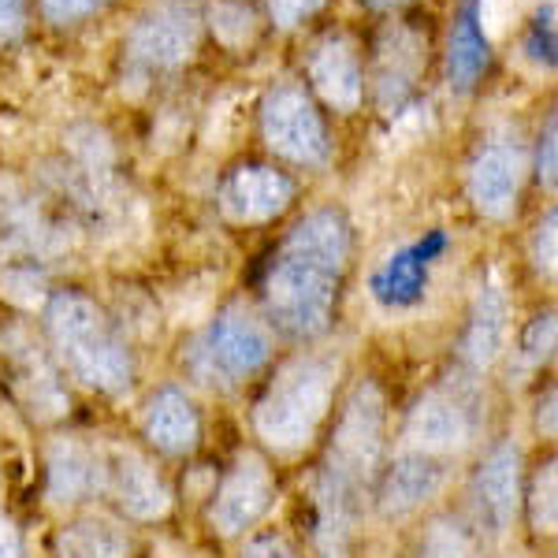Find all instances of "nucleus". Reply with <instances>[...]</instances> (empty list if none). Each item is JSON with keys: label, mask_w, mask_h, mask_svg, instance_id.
Instances as JSON below:
<instances>
[{"label": "nucleus", "mask_w": 558, "mask_h": 558, "mask_svg": "<svg viewBox=\"0 0 558 558\" xmlns=\"http://www.w3.org/2000/svg\"><path fill=\"white\" fill-rule=\"evenodd\" d=\"M128 525L105 514H83L60 529V558H131Z\"/></svg>", "instance_id": "23"}, {"label": "nucleus", "mask_w": 558, "mask_h": 558, "mask_svg": "<svg viewBox=\"0 0 558 558\" xmlns=\"http://www.w3.org/2000/svg\"><path fill=\"white\" fill-rule=\"evenodd\" d=\"M0 380L34 421H60L68 413V391L57 365L20 324L0 328Z\"/></svg>", "instance_id": "9"}, {"label": "nucleus", "mask_w": 558, "mask_h": 558, "mask_svg": "<svg viewBox=\"0 0 558 558\" xmlns=\"http://www.w3.org/2000/svg\"><path fill=\"white\" fill-rule=\"evenodd\" d=\"M555 499H558V473H555V462H544L533 473V481H529L525 495H521V502H529V521H533V529L539 536H551L558 525Z\"/></svg>", "instance_id": "25"}, {"label": "nucleus", "mask_w": 558, "mask_h": 558, "mask_svg": "<svg viewBox=\"0 0 558 558\" xmlns=\"http://www.w3.org/2000/svg\"><path fill=\"white\" fill-rule=\"evenodd\" d=\"M45 481L57 507H75L105 492V451L83 439H57L45 454Z\"/></svg>", "instance_id": "21"}, {"label": "nucleus", "mask_w": 558, "mask_h": 558, "mask_svg": "<svg viewBox=\"0 0 558 558\" xmlns=\"http://www.w3.org/2000/svg\"><path fill=\"white\" fill-rule=\"evenodd\" d=\"M105 492L131 521H160L172 510V488L157 473V465L134 447L105 451Z\"/></svg>", "instance_id": "16"}, {"label": "nucleus", "mask_w": 558, "mask_h": 558, "mask_svg": "<svg viewBox=\"0 0 558 558\" xmlns=\"http://www.w3.org/2000/svg\"><path fill=\"white\" fill-rule=\"evenodd\" d=\"M447 484V458H432L421 451H402L387 462L376 476V510L384 518H410L425 502L436 499Z\"/></svg>", "instance_id": "17"}, {"label": "nucleus", "mask_w": 558, "mask_h": 558, "mask_svg": "<svg viewBox=\"0 0 558 558\" xmlns=\"http://www.w3.org/2000/svg\"><path fill=\"white\" fill-rule=\"evenodd\" d=\"M294 202V179L265 160H239L216 186V205L231 223L254 228L283 216Z\"/></svg>", "instance_id": "12"}, {"label": "nucleus", "mask_w": 558, "mask_h": 558, "mask_svg": "<svg viewBox=\"0 0 558 558\" xmlns=\"http://www.w3.org/2000/svg\"><path fill=\"white\" fill-rule=\"evenodd\" d=\"M328 0H265V12L276 31H299L320 12Z\"/></svg>", "instance_id": "30"}, {"label": "nucleus", "mask_w": 558, "mask_h": 558, "mask_svg": "<svg viewBox=\"0 0 558 558\" xmlns=\"http://www.w3.org/2000/svg\"><path fill=\"white\" fill-rule=\"evenodd\" d=\"M354 228L339 205H317L294 220L260 279L265 317L279 336L313 343L331 328L343 299Z\"/></svg>", "instance_id": "1"}, {"label": "nucleus", "mask_w": 558, "mask_h": 558, "mask_svg": "<svg viewBox=\"0 0 558 558\" xmlns=\"http://www.w3.org/2000/svg\"><path fill=\"white\" fill-rule=\"evenodd\" d=\"M336 380L339 362L324 354H302L287 362L254 410V432L260 444L287 458L313 447L336 407Z\"/></svg>", "instance_id": "4"}, {"label": "nucleus", "mask_w": 558, "mask_h": 558, "mask_svg": "<svg viewBox=\"0 0 558 558\" xmlns=\"http://www.w3.org/2000/svg\"><path fill=\"white\" fill-rule=\"evenodd\" d=\"M0 558H23V536L12 518H0Z\"/></svg>", "instance_id": "34"}, {"label": "nucleus", "mask_w": 558, "mask_h": 558, "mask_svg": "<svg viewBox=\"0 0 558 558\" xmlns=\"http://www.w3.org/2000/svg\"><path fill=\"white\" fill-rule=\"evenodd\" d=\"M417 558H481L476 551V536L458 518H436L428 521L425 536H421Z\"/></svg>", "instance_id": "24"}, {"label": "nucleus", "mask_w": 558, "mask_h": 558, "mask_svg": "<svg viewBox=\"0 0 558 558\" xmlns=\"http://www.w3.org/2000/svg\"><path fill=\"white\" fill-rule=\"evenodd\" d=\"M197 41H202V12L194 0H157L123 38V68L138 83L175 75L194 60Z\"/></svg>", "instance_id": "6"}, {"label": "nucleus", "mask_w": 558, "mask_h": 558, "mask_svg": "<svg viewBox=\"0 0 558 558\" xmlns=\"http://www.w3.org/2000/svg\"><path fill=\"white\" fill-rule=\"evenodd\" d=\"M507 331H510L507 294L495 283H484L470 305V320H465V331H462V357L476 373L492 368L499 362L502 347H507Z\"/></svg>", "instance_id": "22"}, {"label": "nucleus", "mask_w": 558, "mask_h": 558, "mask_svg": "<svg viewBox=\"0 0 558 558\" xmlns=\"http://www.w3.org/2000/svg\"><path fill=\"white\" fill-rule=\"evenodd\" d=\"M276 502V476L260 454H242L209 502V525L220 536H246Z\"/></svg>", "instance_id": "13"}, {"label": "nucleus", "mask_w": 558, "mask_h": 558, "mask_svg": "<svg viewBox=\"0 0 558 558\" xmlns=\"http://www.w3.org/2000/svg\"><path fill=\"white\" fill-rule=\"evenodd\" d=\"M242 558H299L291 551V544H287L283 536L276 533H265V536H254L246 544V551H242Z\"/></svg>", "instance_id": "33"}, {"label": "nucleus", "mask_w": 558, "mask_h": 558, "mask_svg": "<svg viewBox=\"0 0 558 558\" xmlns=\"http://www.w3.org/2000/svg\"><path fill=\"white\" fill-rule=\"evenodd\" d=\"M476 428H481V395L473 384L451 380L432 387L413 402L402 439H407V451L451 458L473 444Z\"/></svg>", "instance_id": "8"}, {"label": "nucleus", "mask_w": 558, "mask_h": 558, "mask_svg": "<svg viewBox=\"0 0 558 558\" xmlns=\"http://www.w3.org/2000/svg\"><path fill=\"white\" fill-rule=\"evenodd\" d=\"M112 0H38V12L49 26H75L108 8Z\"/></svg>", "instance_id": "27"}, {"label": "nucleus", "mask_w": 558, "mask_h": 558, "mask_svg": "<svg viewBox=\"0 0 558 558\" xmlns=\"http://www.w3.org/2000/svg\"><path fill=\"white\" fill-rule=\"evenodd\" d=\"M45 339L52 357L78 384L101 395L128 391L134 354L116 320L83 291H57L45 302Z\"/></svg>", "instance_id": "3"}, {"label": "nucleus", "mask_w": 558, "mask_h": 558, "mask_svg": "<svg viewBox=\"0 0 558 558\" xmlns=\"http://www.w3.org/2000/svg\"><path fill=\"white\" fill-rule=\"evenodd\" d=\"M268 362H272L268 324L242 305H228L223 313H216V320L194 339L191 354H186L191 373L216 391H231V387L254 380Z\"/></svg>", "instance_id": "5"}, {"label": "nucleus", "mask_w": 558, "mask_h": 558, "mask_svg": "<svg viewBox=\"0 0 558 558\" xmlns=\"http://www.w3.org/2000/svg\"><path fill=\"white\" fill-rule=\"evenodd\" d=\"M387 402L373 380H362L347 395L336 417L328 454L317 476V544L328 558H339L368 507V492L384 470Z\"/></svg>", "instance_id": "2"}, {"label": "nucleus", "mask_w": 558, "mask_h": 558, "mask_svg": "<svg viewBox=\"0 0 558 558\" xmlns=\"http://www.w3.org/2000/svg\"><path fill=\"white\" fill-rule=\"evenodd\" d=\"M305 78L310 94L320 97L336 112H357L365 101V64L357 41L343 31H328L305 52Z\"/></svg>", "instance_id": "15"}, {"label": "nucleus", "mask_w": 558, "mask_h": 558, "mask_svg": "<svg viewBox=\"0 0 558 558\" xmlns=\"http://www.w3.org/2000/svg\"><path fill=\"white\" fill-rule=\"evenodd\" d=\"M444 250H447L444 231H428L425 239L395 250L373 276L376 302H384L387 310H407V305L417 302L421 294H425L432 265H436V257L444 254Z\"/></svg>", "instance_id": "20"}, {"label": "nucleus", "mask_w": 558, "mask_h": 558, "mask_svg": "<svg viewBox=\"0 0 558 558\" xmlns=\"http://www.w3.org/2000/svg\"><path fill=\"white\" fill-rule=\"evenodd\" d=\"M555 350V313H536L533 320H529V328L521 331V354H525V362L539 365L544 357H551Z\"/></svg>", "instance_id": "29"}, {"label": "nucleus", "mask_w": 558, "mask_h": 558, "mask_svg": "<svg viewBox=\"0 0 558 558\" xmlns=\"http://www.w3.org/2000/svg\"><path fill=\"white\" fill-rule=\"evenodd\" d=\"M529 172V157L514 138H492L473 153L465 186L470 202L484 220H510L518 209L521 183Z\"/></svg>", "instance_id": "14"}, {"label": "nucleus", "mask_w": 558, "mask_h": 558, "mask_svg": "<svg viewBox=\"0 0 558 558\" xmlns=\"http://www.w3.org/2000/svg\"><path fill=\"white\" fill-rule=\"evenodd\" d=\"M428 68V34L413 23H387L373 38V94L384 112H395L413 97Z\"/></svg>", "instance_id": "11"}, {"label": "nucleus", "mask_w": 558, "mask_h": 558, "mask_svg": "<svg viewBox=\"0 0 558 558\" xmlns=\"http://www.w3.org/2000/svg\"><path fill=\"white\" fill-rule=\"evenodd\" d=\"M260 138L279 160L299 168L331 165V134L317 97L299 83H276L265 89L257 108Z\"/></svg>", "instance_id": "7"}, {"label": "nucleus", "mask_w": 558, "mask_h": 558, "mask_svg": "<svg viewBox=\"0 0 558 558\" xmlns=\"http://www.w3.org/2000/svg\"><path fill=\"white\" fill-rule=\"evenodd\" d=\"M525 454L514 439H499L488 454L481 458L470 484L473 499V521L484 536L502 539L514 525L521 510V495H525Z\"/></svg>", "instance_id": "10"}, {"label": "nucleus", "mask_w": 558, "mask_h": 558, "mask_svg": "<svg viewBox=\"0 0 558 558\" xmlns=\"http://www.w3.org/2000/svg\"><path fill=\"white\" fill-rule=\"evenodd\" d=\"M521 49H525V57L533 60V64L555 71V64H558V41H555V4H551V0H547V4H539L536 15L529 20Z\"/></svg>", "instance_id": "26"}, {"label": "nucleus", "mask_w": 558, "mask_h": 558, "mask_svg": "<svg viewBox=\"0 0 558 558\" xmlns=\"http://www.w3.org/2000/svg\"><path fill=\"white\" fill-rule=\"evenodd\" d=\"M492 68V41L484 34V0H458L447 26L444 71L454 94H473Z\"/></svg>", "instance_id": "18"}, {"label": "nucleus", "mask_w": 558, "mask_h": 558, "mask_svg": "<svg viewBox=\"0 0 558 558\" xmlns=\"http://www.w3.org/2000/svg\"><path fill=\"white\" fill-rule=\"evenodd\" d=\"M362 4H368V8H402V4H413V0H362Z\"/></svg>", "instance_id": "35"}, {"label": "nucleus", "mask_w": 558, "mask_h": 558, "mask_svg": "<svg viewBox=\"0 0 558 558\" xmlns=\"http://www.w3.org/2000/svg\"><path fill=\"white\" fill-rule=\"evenodd\" d=\"M558 213L555 209H547L544 220L536 223V231H533V242H529V257H533V268L539 276H547L551 279L555 276V246H558Z\"/></svg>", "instance_id": "28"}, {"label": "nucleus", "mask_w": 558, "mask_h": 558, "mask_svg": "<svg viewBox=\"0 0 558 558\" xmlns=\"http://www.w3.org/2000/svg\"><path fill=\"white\" fill-rule=\"evenodd\" d=\"M142 436L149 439V447L157 454L168 458H186L202 444V413L197 402L183 387L165 384L149 395L146 410H142Z\"/></svg>", "instance_id": "19"}, {"label": "nucleus", "mask_w": 558, "mask_h": 558, "mask_svg": "<svg viewBox=\"0 0 558 558\" xmlns=\"http://www.w3.org/2000/svg\"><path fill=\"white\" fill-rule=\"evenodd\" d=\"M558 116L551 112L547 116V123H544V131H539V138H536V153H533V172H536V183L544 186V191H555V168H558V160H555V153H558Z\"/></svg>", "instance_id": "31"}, {"label": "nucleus", "mask_w": 558, "mask_h": 558, "mask_svg": "<svg viewBox=\"0 0 558 558\" xmlns=\"http://www.w3.org/2000/svg\"><path fill=\"white\" fill-rule=\"evenodd\" d=\"M34 0H0V45L15 41L26 26V15H31Z\"/></svg>", "instance_id": "32"}]
</instances>
